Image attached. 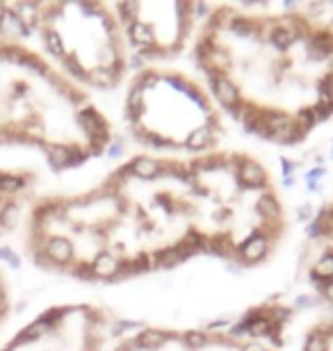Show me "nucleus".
<instances>
[{"label": "nucleus", "instance_id": "nucleus-1", "mask_svg": "<svg viewBox=\"0 0 333 351\" xmlns=\"http://www.w3.org/2000/svg\"><path fill=\"white\" fill-rule=\"evenodd\" d=\"M23 251L51 276L119 285L210 258L256 269L288 233L272 171L249 151L135 153L80 192L34 196Z\"/></svg>", "mask_w": 333, "mask_h": 351}, {"label": "nucleus", "instance_id": "nucleus-2", "mask_svg": "<svg viewBox=\"0 0 333 351\" xmlns=\"http://www.w3.org/2000/svg\"><path fill=\"white\" fill-rule=\"evenodd\" d=\"M190 53L222 114L258 142L299 146L333 119V23L308 5H208Z\"/></svg>", "mask_w": 333, "mask_h": 351}, {"label": "nucleus", "instance_id": "nucleus-3", "mask_svg": "<svg viewBox=\"0 0 333 351\" xmlns=\"http://www.w3.org/2000/svg\"><path fill=\"white\" fill-rule=\"evenodd\" d=\"M112 142L115 125L91 91L30 41L0 34V149L34 151L53 171H73Z\"/></svg>", "mask_w": 333, "mask_h": 351}, {"label": "nucleus", "instance_id": "nucleus-4", "mask_svg": "<svg viewBox=\"0 0 333 351\" xmlns=\"http://www.w3.org/2000/svg\"><path fill=\"white\" fill-rule=\"evenodd\" d=\"M0 34L32 37L87 91H112L130 78L133 60L110 3H0Z\"/></svg>", "mask_w": 333, "mask_h": 351}, {"label": "nucleus", "instance_id": "nucleus-5", "mask_svg": "<svg viewBox=\"0 0 333 351\" xmlns=\"http://www.w3.org/2000/svg\"><path fill=\"white\" fill-rule=\"evenodd\" d=\"M124 125L141 153L201 156L224 149L226 117L205 85L174 66H141L126 80Z\"/></svg>", "mask_w": 333, "mask_h": 351}, {"label": "nucleus", "instance_id": "nucleus-6", "mask_svg": "<svg viewBox=\"0 0 333 351\" xmlns=\"http://www.w3.org/2000/svg\"><path fill=\"white\" fill-rule=\"evenodd\" d=\"M290 308L269 297L226 324L144 326L122 335L110 351H283Z\"/></svg>", "mask_w": 333, "mask_h": 351}, {"label": "nucleus", "instance_id": "nucleus-7", "mask_svg": "<svg viewBox=\"0 0 333 351\" xmlns=\"http://www.w3.org/2000/svg\"><path fill=\"white\" fill-rule=\"evenodd\" d=\"M117 315L94 301L44 308L19 328L0 351H110Z\"/></svg>", "mask_w": 333, "mask_h": 351}, {"label": "nucleus", "instance_id": "nucleus-8", "mask_svg": "<svg viewBox=\"0 0 333 351\" xmlns=\"http://www.w3.org/2000/svg\"><path fill=\"white\" fill-rule=\"evenodd\" d=\"M130 60L167 66L192 46L205 7L199 3H115Z\"/></svg>", "mask_w": 333, "mask_h": 351}, {"label": "nucleus", "instance_id": "nucleus-9", "mask_svg": "<svg viewBox=\"0 0 333 351\" xmlns=\"http://www.w3.org/2000/svg\"><path fill=\"white\" fill-rule=\"evenodd\" d=\"M299 274L315 297L333 311V199L310 217L299 249Z\"/></svg>", "mask_w": 333, "mask_h": 351}, {"label": "nucleus", "instance_id": "nucleus-10", "mask_svg": "<svg viewBox=\"0 0 333 351\" xmlns=\"http://www.w3.org/2000/svg\"><path fill=\"white\" fill-rule=\"evenodd\" d=\"M37 171L0 165V240L12 235L37 196Z\"/></svg>", "mask_w": 333, "mask_h": 351}, {"label": "nucleus", "instance_id": "nucleus-11", "mask_svg": "<svg viewBox=\"0 0 333 351\" xmlns=\"http://www.w3.org/2000/svg\"><path fill=\"white\" fill-rule=\"evenodd\" d=\"M299 351H333V315L313 322L303 331Z\"/></svg>", "mask_w": 333, "mask_h": 351}, {"label": "nucleus", "instance_id": "nucleus-12", "mask_svg": "<svg viewBox=\"0 0 333 351\" xmlns=\"http://www.w3.org/2000/svg\"><path fill=\"white\" fill-rule=\"evenodd\" d=\"M14 308V292H12V280L7 276V271L0 265V331L5 328L7 319L12 315Z\"/></svg>", "mask_w": 333, "mask_h": 351}, {"label": "nucleus", "instance_id": "nucleus-13", "mask_svg": "<svg viewBox=\"0 0 333 351\" xmlns=\"http://www.w3.org/2000/svg\"><path fill=\"white\" fill-rule=\"evenodd\" d=\"M317 16L327 19L329 23H333V3H320V5H308Z\"/></svg>", "mask_w": 333, "mask_h": 351}]
</instances>
